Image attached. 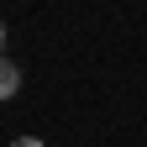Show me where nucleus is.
Wrapping results in <instances>:
<instances>
[{
	"mask_svg": "<svg viewBox=\"0 0 147 147\" xmlns=\"http://www.w3.org/2000/svg\"><path fill=\"white\" fill-rule=\"evenodd\" d=\"M16 89H21V68H16L11 58H0V100H11Z\"/></svg>",
	"mask_w": 147,
	"mask_h": 147,
	"instance_id": "f257e3e1",
	"label": "nucleus"
},
{
	"mask_svg": "<svg viewBox=\"0 0 147 147\" xmlns=\"http://www.w3.org/2000/svg\"><path fill=\"white\" fill-rule=\"evenodd\" d=\"M11 147H42V142H37V137H16Z\"/></svg>",
	"mask_w": 147,
	"mask_h": 147,
	"instance_id": "f03ea898",
	"label": "nucleus"
},
{
	"mask_svg": "<svg viewBox=\"0 0 147 147\" xmlns=\"http://www.w3.org/2000/svg\"><path fill=\"white\" fill-rule=\"evenodd\" d=\"M0 42H5V26H0Z\"/></svg>",
	"mask_w": 147,
	"mask_h": 147,
	"instance_id": "7ed1b4c3",
	"label": "nucleus"
}]
</instances>
